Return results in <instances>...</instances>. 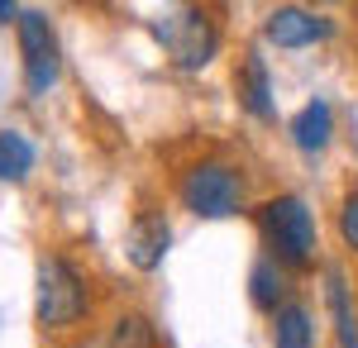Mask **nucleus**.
<instances>
[{
    "instance_id": "9b49d317",
    "label": "nucleus",
    "mask_w": 358,
    "mask_h": 348,
    "mask_svg": "<svg viewBox=\"0 0 358 348\" xmlns=\"http://www.w3.org/2000/svg\"><path fill=\"white\" fill-rule=\"evenodd\" d=\"M325 291H330V310H334V334H339V348H358V329H354V310H349V296H344V277L339 272H325Z\"/></svg>"
},
{
    "instance_id": "0eeeda50",
    "label": "nucleus",
    "mask_w": 358,
    "mask_h": 348,
    "mask_svg": "<svg viewBox=\"0 0 358 348\" xmlns=\"http://www.w3.org/2000/svg\"><path fill=\"white\" fill-rule=\"evenodd\" d=\"M330 20L325 15H310V10H296V5H282L268 15V38L277 48H306V43H320L330 38Z\"/></svg>"
},
{
    "instance_id": "7ed1b4c3",
    "label": "nucleus",
    "mask_w": 358,
    "mask_h": 348,
    "mask_svg": "<svg viewBox=\"0 0 358 348\" xmlns=\"http://www.w3.org/2000/svg\"><path fill=\"white\" fill-rule=\"evenodd\" d=\"M239 196H244V182H239V172L234 167H224V162H201L187 172V182H182V201H187V210L206 215V219H224V215L239 210Z\"/></svg>"
},
{
    "instance_id": "39448f33",
    "label": "nucleus",
    "mask_w": 358,
    "mask_h": 348,
    "mask_svg": "<svg viewBox=\"0 0 358 348\" xmlns=\"http://www.w3.org/2000/svg\"><path fill=\"white\" fill-rule=\"evenodd\" d=\"M20 48H24V81L34 96H43L57 81V38L48 20L38 10H24L20 15Z\"/></svg>"
},
{
    "instance_id": "4468645a",
    "label": "nucleus",
    "mask_w": 358,
    "mask_h": 348,
    "mask_svg": "<svg viewBox=\"0 0 358 348\" xmlns=\"http://www.w3.org/2000/svg\"><path fill=\"white\" fill-rule=\"evenodd\" d=\"M277 300H282V277H277L273 263H258V268H253V305L277 310Z\"/></svg>"
},
{
    "instance_id": "9d476101",
    "label": "nucleus",
    "mask_w": 358,
    "mask_h": 348,
    "mask_svg": "<svg viewBox=\"0 0 358 348\" xmlns=\"http://www.w3.org/2000/svg\"><path fill=\"white\" fill-rule=\"evenodd\" d=\"M273 344L277 348H310V310H306V305H296V300L277 305Z\"/></svg>"
},
{
    "instance_id": "f8f14e48",
    "label": "nucleus",
    "mask_w": 358,
    "mask_h": 348,
    "mask_svg": "<svg viewBox=\"0 0 358 348\" xmlns=\"http://www.w3.org/2000/svg\"><path fill=\"white\" fill-rule=\"evenodd\" d=\"M29 167H34V143L24 134H15V129H5L0 134V177L20 182V177H29Z\"/></svg>"
},
{
    "instance_id": "20e7f679",
    "label": "nucleus",
    "mask_w": 358,
    "mask_h": 348,
    "mask_svg": "<svg viewBox=\"0 0 358 348\" xmlns=\"http://www.w3.org/2000/svg\"><path fill=\"white\" fill-rule=\"evenodd\" d=\"M153 34L163 38L167 53L177 57V67H206L210 53H215V29H210V20L201 10H177Z\"/></svg>"
},
{
    "instance_id": "ddd939ff",
    "label": "nucleus",
    "mask_w": 358,
    "mask_h": 348,
    "mask_svg": "<svg viewBox=\"0 0 358 348\" xmlns=\"http://www.w3.org/2000/svg\"><path fill=\"white\" fill-rule=\"evenodd\" d=\"M110 348H153V324L143 320V315H124V320L115 324Z\"/></svg>"
},
{
    "instance_id": "6e6552de",
    "label": "nucleus",
    "mask_w": 358,
    "mask_h": 348,
    "mask_svg": "<svg viewBox=\"0 0 358 348\" xmlns=\"http://www.w3.org/2000/svg\"><path fill=\"white\" fill-rule=\"evenodd\" d=\"M239 101H244L248 115H258V119H273V86H268V62L263 53H244V67H239Z\"/></svg>"
},
{
    "instance_id": "2eb2a0df",
    "label": "nucleus",
    "mask_w": 358,
    "mask_h": 348,
    "mask_svg": "<svg viewBox=\"0 0 358 348\" xmlns=\"http://www.w3.org/2000/svg\"><path fill=\"white\" fill-rule=\"evenodd\" d=\"M339 234H344L349 248H358V191L344 196V205H339Z\"/></svg>"
},
{
    "instance_id": "dca6fc26",
    "label": "nucleus",
    "mask_w": 358,
    "mask_h": 348,
    "mask_svg": "<svg viewBox=\"0 0 358 348\" xmlns=\"http://www.w3.org/2000/svg\"><path fill=\"white\" fill-rule=\"evenodd\" d=\"M20 15H24V10H15L10 0H0V20H15V24H20Z\"/></svg>"
},
{
    "instance_id": "f257e3e1",
    "label": "nucleus",
    "mask_w": 358,
    "mask_h": 348,
    "mask_svg": "<svg viewBox=\"0 0 358 348\" xmlns=\"http://www.w3.org/2000/svg\"><path fill=\"white\" fill-rule=\"evenodd\" d=\"M258 224H263V239L277 253V263L287 268H306L315 258V215L306 210L301 196H277L258 210Z\"/></svg>"
},
{
    "instance_id": "423d86ee",
    "label": "nucleus",
    "mask_w": 358,
    "mask_h": 348,
    "mask_svg": "<svg viewBox=\"0 0 358 348\" xmlns=\"http://www.w3.org/2000/svg\"><path fill=\"white\" fill-rule=\"evenodd\" d=\"M167 243H172L167 219L158 210H143V215H134V224H129V234H124V253H129V263H134L138 272H153L163 263Z\"/></svg>"
},
{
    "instance_id": "1a4fd4ad",
    "label": "nucleus",
    "mask_w": 358,
    "mask_h": 348,
    "mask_svg": "<svg viewBox=\"0 0 358 348\" xmlns=\"http://www.w3.org/2000/svg\"><path fill=\"white\" fill-rule=\"evenodd\" d=\"M330 129H334V115L325 101H310V106L292 119V138H296V148L306 153H320L325 143H330Z\"/></svg>"
},
{
    "instance_id": "f03ea898",
    "label": "nucleus",
    "mask_w": 358,
    "mask_h": 348,
    "mask_svg": "<svg viewBox=\"0 0 358 348\" xmlns=\"http://www.w3.org/2000/svg\"><path fill=\"white\" fill-rule=\"evenodd\" d=\"M86 310V287L82 277L67 268L62 258H43L38 263V305H34V315L43 329H62V324L82 320Z\"/></svg>"
}]
</instances>
